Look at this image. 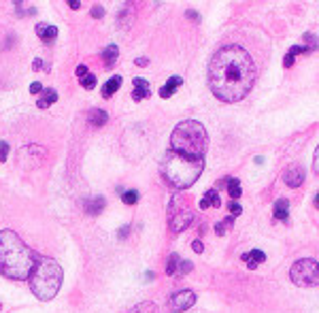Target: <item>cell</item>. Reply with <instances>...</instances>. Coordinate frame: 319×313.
<instances>
[{
	"instance_id": "obj_1",
	"label": "cell",
	"mask_w": 319,
	"mask_h": 313,
	"mask_svg": "<svg viewBox=\"0 0 319 313\" xmlns=\"http://www.w3.org/2000/svg\"><path fill=\"white\" fill-rule=\"evenodd\" d=\"M255 81V66L239 45H225L215 51L209 64L211 92L223 102H239L249 94Z\"/></svg>"
},
{
	"instance_id": "obj_2",
	"label": "cell",
	"mask_w": 319,
	"mask_h": 313,
	"mask_svg": "<svg viewBox=\"0 0 319 313\" xmlns=\"http://www.w3.org/2000/svg\"><path fill=\"white\" fill-rule=\"evenodd\" d=\"M36 254L13 230L0 232V273L9 279H28L36 264Z\"/></svg>"
},
{
	"instance_id": "obj_3",
	"label": "cell",
	"mask_w": 319,
	"mask_h": 313,
	"mask_svg": "<svg viewBox=\"0 0 319 313\" xmlns=\"http://www.w3.org/2000/svg\"><path fill=\"white\" fill-rule=\"evenodd\" d=\"M202 169L204 158H190L177 151H168L162 160V177L177 190H185L196 183Z\"/></svg>"
},
{
	"instance_id": "obj_4",
	"label": "cell",
	"mask_w": 319,
	"mask_h": 313,
	"mask_svg": "<svg viewBox=\"0 0 319 313\" xmlns=\"http://www.w3.org/2000/svg\"><path fill=\"white\" fill-rule=\"evenodd\" d=\"M207 145H209L207 130L196 120H185L172 130L170 151L190 155V158H204Z\"/></svg>"
},
{
	"instance_id": "obj_5",
	"label": "cell",
	"mask_w": 319,
	"mask_h": 313,
	"mask_svg": "<svg viewBox=\"0 0 319 313\" xmlns=\"http://www.w3.org/2000/svg\"><path fill=\"white\" fill-rule=\"evenodd\" d=\"M30 288H32V294L38 300H51L60 288H62V279H64V273H62L60 264L56 260H51L47 256H38L36 264L30 273Z\"/></svg>"
},
{
	"instance_id": "obj_6",
	"label": "cell",
	"mask_w": 319,
	"mask_h": 313,
	"mask_svg": "<svg viewBox=\"0 0 319 313\" xmlns=\"http://www.w3.org/2000/svg\"><path fill=\"white\" fill-rule=\"evenodd\" d=\"M290 277L296 286H302V288L319 286V262L317 260H311V258L298 260L290 270Z\"/></svg>"
},
{
	"instance_id": "obj_7",
	"label": "cell",
	"mask_w": 319,
	"mask_h": 313,
	"mask_svg": "<svg viewBox=\"0 0 319 313\" xmlns=\"http://www.w3.org/2000/svg\"><path fill=\"white\" fill-rule=\"evenodd\" d=\"M194 302H196V294H194L192 290H181V292H177V294L170 296V309L179 313V311L190 309Z\"/></svg>"
},
{
	"instance_id": "obj_8",
	"label": "cell",
	"mask_w": 319,
	"mask_h": 313,
	"mask_svg": "<svg viewBox=\"0 0 319 313\" xmlns=\"http://www.w3.org/2000/svg\"><path fill=\"white\" fill-rule=\"evenodd\" d=\"M192 222H194V213L190 211V209H183V211H177L170 217V230L174 234H179V232L185 230V228H190Z\"/></svg>"
},
{
	"instance_id": "obj_9",
	"label": "cell",
	"mask_w": 319,
	"mask_h": 313,
	"mask_svg": "<svg viewBox=\"0 0 319 313\" xmlns=\"http://www.w3.org/2000/svg\"><path fill=\"white\" fill-rule=\"evenodd\" d=\"M283 181H285V185H290V187H298V185L304 181V171H302V166L292 164L290 169L283 173Z\"/></svg>"
},
{
	"instance_id": "obj_10",
	"label": "cell",
	"mask_w": 319,
	"mask_h": 313,
	"mask_svg": "<svg viewBox=\"0 0 319 313\" xmlns=\"http://www.w3.org/2000/svg\"><path fill=\"white\" fill-rule=\"evenodd\" d=\"M36 34H38V38L43 41V43H47V45H51L56 41V36H58V30H56V26H49V24H38L36 26Z\"/></svg>"
},
{
	"instance_id": "obj_11",
	"label": "cell",
	"mask_w": 319,
	"mask_h": 313,
	"mask_svg": "<svg viewBox=\"0 0 319 313\" xmlns=\"http://www.w3.org/2000/svg\"><path fill=\"white\" fill-rule=\"evenodd\" d=\"M241 258H243L245 262H247V266H249V268L253 270V268H258V266L264 262V260H266V254L262 252V249H251V252L243 254Z\"/></svg>"
},
{
	"instance_id": "obj_12",
	"label": "cell",
	"mask_w": 319,
	"mask_h": 313,
	"mask_svg": "<svg viewBox=\"0 0 319 313\" xmlns=\"http://www.w3.org/2000/svg\"><path fill=\"white\" fill-rule=\"evenodd\" d=\"M149 83L145 81V79H134V92H132V98H134V100H145V98H149Z\"/></svg>"
},
{
	"instance_id": "obj_13",
	"label": "cell",
	"mask_w": 319,
	"mask_h": 313,
	"mask_svg": "<svg viewBox=\"0 0 319 313\" xmlns=\"http://www.w3.org/2000/svg\"><path fill=\"white\" fill-rule=\"evenodd\" d=\"M275 220H279V222H287V220H290V201L279 198V201L275 203Z\"/></svg>"
},
{
	"instance_id": "obj_14",
	"label": "cell",
	"mask_w": 319,
	"mask_h": 313,
	"mask_svg": "<svg viewBox=\"0 0 319 313\" xmlns=\"http://www.w3.org/2000/svg\"><path fill=\"white\" fill-rule=\"evenodd\" d=\"M107 120H109V115H107V111H102V109H92L89 115H87V122H89L92 128H102L107 124Z\"/></svg>"
},
{
	"instance_id": "obj_15",
	"label": "cell",
	"mask_w": 319,
	"mask_h": 313,
	"mask_svg": "<svg viewBox=\"0 0 319 313\" xmlns=\"http://www.w3.org/2000/svg\"><path fill=\"white\" fill-rule=\"evenodd\" d=\"M181 83H183L181 77H170V79L166 81V86H164V88L160 90V96H162V98H170L172 94L181 88Z\"/></svg>"
},
{
	"instance_id": "obj_16",
	"label": "cell",
	"mask_w": 319,
	"mask_h": 313,
	"mask_svg": "<svg viewBox=\"0 0 319 313\" xmlns=\"http://www.w3.org/2000/svg\"><path fill=\"white\" fill-rule=\"evenodd\" d=\"M119 88H121V77H119V75H113V77L105 83V86H102V96H105V98H111Z\"/></svg>"
},
{
	"instance_id": "obj_17",
	"label": "cell",
	"mask_w": 319,
	"mask_h": 313,
	"mask_svg": "<svg viewBox=\"0 0 319 313\" xmlns=\"http://www.w3.org/2000/svg\"><path fill=\"white\" fill-rule=\"evenodd\" d=\"M56 100H58V92L47 88V90H43V96L36 100V104H38V109H47L49 104H54Z\"/></svg>"
},
{
	"instance_id": "obj_18",
	"label": "cell",
	"mask_w": 319,
	"mask_h": 313,
	"mask_svg": "<svg viewBox=\"0 0 319 313\" xmlns=\"http://www.w3.org/2000/svg\"><path fill=\"white\" fill-rule=\"evenodd\" d=\"M221 201H219V194L217 190H209L207 194L202 196V201H200V209H209V207H219Z\"/></svg>"
},
{
	"instance_id": "obj_19",
	"label": "cell",
	"mask_w": 319,
	"mask_h": 313,
	"mask_svg": "<svg viewBox=\"0 0 319 313\" xmlns=\"http://www.w3.org/2000/svg\"><path fill=\"white\" fill-rule=\"evenodd\" d=\"M105 205H107V201L102 196H96L94 201H89L87 205H85V211L89 213V215H100L102 213V209H105Z\"/></svg>"
},
{
	"instance_id": "obj_20",
	"label": "cell",
	"mask_w": 319,
	"mask_h": 313,
	"mask_svg": "<svg viewBox=\"0 0 319 313\" xmlns=\"http://www.w3.org/2000/svg\"><path fill=\"white\" fill-rule=\"evenodd\" d=\"M117 56H119V49H117V45H109L105 51H102V60H105L107 68H113V64H115Z\"/></svg>"
},
{
	"instance_id": "obj_21",
	"label": "cell",
	"mask_w": 319,
	"mask_h": 313,
	"mask_svg": "<svg viewBox=\"0 0 319 313\" xmlns=\"http://www.w3.org/2000/svg\"><path fill=\"white\" fill-rule=\"evenodd\" d=\"M225 183H228V194H230V198H239L241 194H243V190H241V181L239 179H225Z\"/></svg>"
},
{
	"instance_id": "obj_22",
	"label": "cell",
	"mask_w": 319,
	"mask_h": 313,
	"mask_svg": "<svg viewBox=\"0 0 319 313\" xmlns=\"http://www.w3.org/2000/svg\"><path fill=\"white\" fill-rule=\"evenodd\" d=\"M179 262H181V258H179L177 254H172V256L168 258V262H166V273H168V275H174V273H177Z\"/></svg>"
},
{
	"instance_id": "obj_23",
	"label": "cell",
	"mask_w": 319,
	"mask_h": 313,
	"mask_svg": "<svg viewBox=\"0 0 319 313\" xmlns=\"http://www.w3.org/2000/svg\"><path fill=\"white\" fill-rule=\"evenodd\" d=\"M121 198L126 205H136L139 203V192L136 190H128V192H121Z\"/></svg>"
},
{
	"instance_id": "obj_24",
	"label": "cell",
	"mask_w": 319,
	"mask_h": 313,
	"mask_svg": "<svg viewBox=\"0 0 319 313\" xmlns=\"http://www.w3.org/2000/svg\"><path fill=\"white\" fill-rule=\"evenodd\" d=\"M132 313H158V311L153 307V302H143L136 309H132Z\"/></svg>"
},
{
	"instance_id": "obj_25",
	"label": "cell",
	"mask_w": 319,
	"mask_h": 313,
	"mask_svg": "<svg viewBox=\"0 0 319 313\" xmlns=\"http://www.w3.org/2000/svg\"><path fill=\"white\" fill-rule=\"evenodd\" d=\"M232 222H234V220H232V217H225V220H223V222H219L217 226H215V232H217V234L221 237V234H223V232H225V230H228V228L232 226Z\"/></svg>"
},
{
	"instance_id": "obj_26",
	"label": "cell",
	"mask_w": 319,
	"mask_h": 313,
	"mask_svg": "<svg viewBox=\"0 0 319 313\" xmlns=\"http://www.w3.org/2000/svg\"><path fill=\"white\" fill-rule=\"evenodd\" d=\"M81 86H83L85 90H94V88H96V77H94V75L83 77V79H81Z\"/></svg>"
},
{
	"instance_id": "obj_27",
	"label": "cell",
	"mask_w": 319,
	"mask_h": 313,
	"mask_svg": "<svg viewBox=\"0 0 319 313\" xmlns=\"http://www.w3.org/2000/svg\"><path fill=\"white\" fill-rule=\"evenodd\" d=\"M190 270H192V262H188V260H181V262H179V268H177V273H179V275H188Z\"/></svg>"
},
{
	"instance_id": "obj_28",
	"label": "cell",
	"mask_w": 319,
	"mask_h": 313,
	"mask_svg": "<svg viewBox=\"0 0 319 313\" xmlns=\"http://www.w3.org/2000/svg\"><path fill=\"white\" fill-rule=\"evenodd\" d=\"M304 41H306V43H308V47H311V49H317L319 47V38L317 36H313V34H304Z\"/></svg>"
},
{
	"instance_id": "obj_29",
	"label": "cell",
	"mask_w": 319,
	"mask_h": 313,
	"mask_svg": "<svg viewBox=\"0 0 319 313\" xmlns=\"http://www.w3.org/2000/svg\"><path fill=\"white\" fill-rule=\"evenodd\" d=\"M228 209H230V215H232V217H236V215H241V213H243V207H241L239 203H230Z\"/></svg>"
},
{
	"instance_id": "obj_30",
	"label": "cell",
	"mask_w": 319,
	"mask_h": 313,
	"mask_svg": "<svg viewBox=\"0 0 319 313\" xmlns=\"http://www.w3.org/2000/svg\"><path fill=\"white\" fill-rule=\"evenodd\" d=\"M7 155H9V145L0 141V162H5V160H7Z\"/></svg>"
},
{
	"instance_id": "obj_31",
	"label": "cell",
	"mask_w": 319,
	"mask_h": 313,
	"mask_svg": "<svg viewBox=\"0 0 319 313\" xmlns=\"http://www.w3.org/2000/svg\"><path fill=\"white\" fill-rule=\"evenodd\" d=\"M87 75H89V72H87V66H85V64H79V66H77V77H79V79H83V77H87Z\"/></svg>"
},
{
	"instance_id": "obj_32",
	"label": "cell",
	"mask_w": 319,
	"mask_h": 313,
	"mask_svg": "<svg viewBox=\"0 0 319 313\" xmlns=\"http://www.w3.org/2000/svg\"><path fill=\"white\" fill-rule=\"evenodd\" d=\"M102 15H105V11H102V7H100V5H96L94 9H92V17H94V19H100Z\"/></svg>"
},
{
	"instance_id": "obj_33",
	"label": "cell",
	"mask_w": 319,
	"mask_h": 313,
	"mask_svg": "<svg viewBox=\"0 0 319 313\" xmlns=\"http://www.w3.org/2000/svg\"><path fill=\"white\" fill-rule=\"evenodd\" d=\"M192 249H194V252H196V254H202V249H204V245H202V241H200V239H196V241H194V243H192Z\"/></svg>"
},
{
	"instance_id": "obj_34",
	"label": "cell",
	"mask_w": 319,
	"mask_h": 313,
	"mask_svg": "<svg viewBox=\"0 0 319 313\" xmlns=\"http://www.w3.org/2000/svg\"><path fill=\"white\" fill-rule=\"evenodd\" d=\"M38 92H43V86H40L38 81H34L32 86H30V94H38Z\"/></svg>"
},
{
	"instance_id": "obj_35",
	"label": "cell",
	"mask_w": 319,
	"mask_h": 313,
	"mask_svg": "<svg viewBox=\"0 0 319 313\" xmlns=\"http://www.w3.org/2000/svg\"><path fill=\"white\" fill-rule=\"evenodd\" d=\"M313 166H315V173L319 175V145H317V151H315V160H313Z\"/></svg>"
},
{
	"instance_id": "obj_36",
	"label": "cell",
	"mask_w": 319,
	"mask_h": 313,
	"mask_svg": "<svg viewBox=\"0 0 319 313\" xmlns=\"http://www.w3.org/2000/svg\"><path fill=\"white\" fill-rule=\"evenodd\" d=\"M68 7H70V9H79L81 3H79V0H68Z\"/></svg>"
},
{
	"instance_id": "obj_37",
	"label": "cell",
	"mask_w": 319,
	"mask_h": 313,
	"mask_svg": "<svg viewBox=\"0 0 319 313\" xmlns=\"http://www.w3.org/2000/svg\"><path fill=\"white\" fill-rule=\"evenodd\" d=\"M147 62H149L147 58H136V66H145Z\"/></svg>"
},
{
	"instance_id": "obj_38",
	"label": "cell",
	"mask_w": 319,
	"mask_h": 313,
	"mask_svg": "<svg viewBox=\"0 0 319 313\" xmlns=\"http://www.w3.org/2000/svg\"><path fill=\"white\" fill-rule=\"evenodd\" d=\"M128 230H130V228H128V226H126V228H121V230H119V237H121V239H126Z\"/></svg>"
},
{
	"instance_id": "obj_39",
	"label": "cell",
	"mask_w": 319,
	"mask_h": 313,
	"mask_svg": "<svg viewBox=\"0 0 319 313\" xmlns=\"http://www.w3.org/2000/svg\"><path fill=\"white\" fill-rule=\"evenodd\" d=\"M185 15H188L190 19H198V13H196V11H188V13H185Z\"/></svg>"
},
{
	"instance_id": "obj_40",
	"label": "cell",
	"mask_w": 319,
	"mask_h": 313,
	"mask_svg": "<svg viewBox=\"0 0 319 313\" xmlns=\"http://www.w3.org/2000/svg\"><path fill=\"white\" fill-rule=\"evenodd\" d=\"M38 68H43V62H40V60H34V70H38Z\"/></svg>"
},
{
	"instance_id": "obj_41",
	"label": "cell",
	"mask_w": 319,
	"mask_h": 313,
	"mask_svg": "<svg viewBox=\"0 0 319 313\" xmlns=\"http://www.w3.org/2000/svg\"><path fill=\"white\" fill-rule=\"evenodd\" d=\"M315 205L319 207V192H317V196H315Z\"/></svg>"
}]
</instances>
